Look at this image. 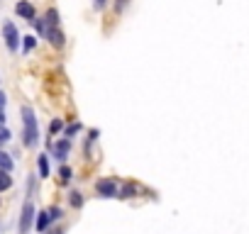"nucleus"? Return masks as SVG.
<instances>
[{"instance_id": "1", "label": "nucleus", "mask_w": 249, "mask_h": 234, "mask_svg": "<svg viewBox=\"0 0 249 234\" xmlns=\"http://www.w3.org/2000/svg\"><path fill=\"white\" fill-rule=\"evenodd\" d=\"M39 139V127H37V117L30 105H22V144L32 149Z\"/></svg>"}, {"instance_id": "2", "label": "nucleus", "mask_w": 249, "mask_h": 234, "mask_svg": "<svg viewBox=\"0 0 249 234\" xmlns=\"http://www.w3.org/2000/svg\"><path fill=\"white\" fill-rule=\"evenodd\" d=\"M3 39H5V47L10 49V51H18L20 49V32H18V27H15V22H5L3 25Z\"/></svg>"}, {"instance_id": "3", "label": "nucleus", "mask_w": 249, "mask_h": 234, "mask_svg": "<svg viewBox=\"0 0 249 234\" xmlns=\"http://www.w3.org/2000/svg\"><path fill=\"white\" fill-rule=\"evenodd\" d=\"M35 215H37L35 202H32V200H27V202H25V207H22V215H20V234H27V232L32 229Z\"/></svg>"}, {"instance_id": "4", "label": "nucleus", "mask_w": 249, "mask_h": 234, "mask_svg": "<svg viewBox=\"0 0 249 234\" xmlns=\"http://www.w3.org/2000/svg\"><path fill=\"white\" fill-rule=\"evenodd\" d=\"M95 190H98L100 198H117V195H120L117 183H115L112 178H100V181L95 183Z\"/></svg>"}, {"instance_id": "5", "label": "nucleus", "mask_w": 249, "mask_h": 234, "mask_svg": "<svg viewBox=\"0 0 249 234\" xmlns=\"http://www.w3.org/2000/svg\"><path fill=\"white\" fill-rule=\"evenodd\" d=\"M49 149L54 151V156H56L59 161H64V159L69 156V149H71V139H66V137H64V139H61V142H56V144H54V142H49Z\"/></svg>"}, {"instance_id": "6", "label": "nucleus", "mask_w": 249, "mask_h": 234, "mask_svg": "<svg viewBox=\"0 0 249 234\" xmlns=\"http://www.w3.org/2000/svg\"><path fill=\"white\" fill-rule=\"evenodd\" d=\"M47 39H49V44L54 47V49H61L64 44H66V37H64V32L59 30V27H49L47 30V34H44Z\"/></svg>"}, {"instance_id": "7", "label": "nucleus", "mask_w": 249, "mask_h": 234, "mask_svg": "<svg viewBox=\"0 0 249 234\" xmlns=\"http://www.w3.org/2000/svg\"><path fill=\"white\" fill-rule=\"evenodd\" d=\"M15 13H18L20 17L30 20V22L37 17V13H35V5H32V3H27V0H20V3L15 5Z\"/></svg>"}, {"instance_id": "8", "label": "nucleus", "mask_w": 249, "mask_h": 234, "mask_svg": "<svg viewBox=\"0 0 249 234\" xmlns=\"http://www.w3.org/2000/svg\"><path fill=\"white\" fill-rule=\"evenodd\" d=\"M49 222H52V217H49V210L47 212H39L37 215V232H47V227H49Z\"/></svg>"}, {"instance_id": "9", "label": "nucleus", "mask_w": 249, "mask_h": 234, "mask_svg": "<svg viewBox=\"0 0 249 234\" xmlns=\"http://www.w3.org/2000/svg\"><path fill=\"white\" fill-rule=\"evenodd\" d=\"M10 185H13V176H10V171H0V193H5Z\"/></svg>"}, {"instance_id": "10", "label": "nucleus", "mask_w": 249, "mask_h": 234, "mask_svg": "<svg viewBox=\"0 0 249 234\" xmlns=\"http://www.w3.org/2000/svg\"><path fill=\"white\" fill-rule=\"evenodd\" d=\"M37 166H39V176L47 178V176H49V159H47V154H42V156L37 159Z\"/></svg>"}, {"instance_id": "11", "label": "nucleus", "mask_w": 249, "mask_h": 234, "mask_svg": "<svg viewBox=\"0 0 249 234\" xmlns=\"http://www.w3.org/2000/svg\"><path fill=\"white\" fill-rule=\"evenodd\" d=\"M0 171H13V159L5 151H0Z\"/></svg>"}, {"instance_id": "12", "label": "nucleus", "mask_w": 249, "mask_h": 234, "mask_svg": "<svg viewBox=\"0 0 249 234\" xmlns=\"http://www.w3.org/2000/svg\"><path fill=\"white\" fill-rule=\"evenodd\" d=\"M69 202H71V207L78 210V207L83 205V195H81L78 190H71V193H69Z\"/></svg>"}, {"instance_id": "13", "label": "nucleus", "mask_w": 249, "mask_h": 234, "mask_svg": "<svg viewBox=\"0 0 249 234\" xmlns=\"http://www.w3.org/2000/svg\"><path fill=\"white\" fill-rule=\"evenodd\" d=\"M37 47V37H32V34H27L25 39H22V51L27 54V51H32Z\"/></svg>"}, {"instance_id": "14", "label": "nucleus", "mask_w": 249, "mask_h": 234, "mask_svg": "<svg viewBox=\"0 0 249 234\" xmlns=\"http://www.w3.org/2000/svg\"><path fill=\"white\" fill-rule=\"evenodd\" d=\"M137 193V185H132V183H127V185H124L122 190H120V195L117 198H132Z\"/></svg>"}, {"instance_id": "15", "label": "nucleus", "mask_w": 249, "mask_h": 234, "mask_svg": "<svg viewBox=\"0 0 249 234\" xmlns=\"http://www.w3.org/2000/svg\"><path fill=\"white\" fill-rule=\"evenodd\" d=\"M47 25L49 27H59V13L56 10H49L47 13Z\"/></svg>"}, {"instance_id": "16", "label": "nucleus", "mask_w": 249, "mask_h": 234, "mask_svg": "<svg viewBox=\"0 0 249 234\" xmlns=\"http://www.w3.org/2000/svg\"><path fill=\"white\" fill-rule=\"evenodd\" d=\"M61 130H64V122H61V120H52V125H49V134L54 137V134H59Z\"/></svg>"}, {"instance_id": "17", "label": "nucleus", "mask_w": 249, "mask_h": 234, "mask_svg": "<svg viewBox=\"0 0 249 234\" xmlns=\"http://www.w3.org/2000/svg\"><path fill=\"white\" fill-rule=\"evenodd\" d=\"M78 130H81V125H78V122H73V125H69V127L64 130V137H66V139H71L73 134H78Z\"/></svg>"}, {"instance_id": "18", "label": "nucleus", "mask_w": 249, "mask_h": 234, "mask_svg": "<svg viewBox=\"0 0 249 234\" xmlns=\"http://www.w3.org/2000/svg\"><path fill=\"white\" fill-rule=\"evenodd\" d=\"M13 134H10V130L5 127V125H0V142H8Z\"/></svg>"}, {"instance_id": "19", "label": "nucleus", "mask_w": 249, "mask_h": 234, "mask_svg": "<svg viewBox=\"0 0 249 234\" xmlns=\"http://www.w3.org/2000/svg\"><path fill=\"white\" fill-rule=\"evenodd\" d=\"M59 176H61V181H71V168L69 166H61L59 168Z\"/></svg>"}, {"instance_id": "20", "label": "nucleus", "mask_w": 249, "mask_h": 234, "mask_svg": "<svg viewBox=\"0 0 249 234\" xmlns=\"http://www.w3.org/2000/svg\"><path fill=\"white\" fill-rule=\"evenodd\" d=\"M49 217H52V222L61 219V207H49Z\"/></svg>"}, {"instance_id": "21", "label": "nucleus", "mask_w": 249, "mask_h": 234, "mask_svg": "<svg viewBox=\"0 0 249 234\" xmlns=\"http://www.w3.org/2000/svg\"><path fill=\"white\" fill-rule=\"evenodd\" d=\"M130 0H115V10L120 13V10H124V5H127Z\"/></svg>"}, {"instance_id": "22", "label": "nucleus", "mask_w": 249, "mask_h": 234, "mask_svg": "<svg viewBox=\"0 0 249 234\" xmlns=\"http://www.w3.org/2000/svg\"><path fill=\"white\" fill-rule=\"evenodd\" d=\"M105 8V0H95V10H103Z\"/></svg>"}, {"instance_id": "23", "label": "nucleus", "mask_w": 249, "mask_h": 234, "mask_svg": "<svg viewBox=\"0 0 249 234\" xmlns=\"http://www.w3.org/2000/svg\"><path fill=\"white\" fill-rule=\"evenodd\" d=\"M5 100H8V98H5V93H0V107L5 105Z\"/></svg>"}, {"instance_id": "24", "label": "nucleus", "mask_w": 249, "mask_h": 234, "mask_svg": "<svg viewBox=\"0 0 249 234\" xmlns=\"http://www.w3.org/2000/svg\"><path fill=\"white\" fill-rule=\"evenodd\" d=\"M5 122V112H3V107H0V125Z\"/></svg>"}, {"instance_id": "25", "label": "nucleus", "mask_w": 249, "mask_h": 234, "mask_svg": "<svg viewBox=\"0 0 249 234\" xmlns=\"http://www.w3.org/2000/svg\"><path fill=\"white\" fill-rule=\"evenodd\" d=\"M54 234H64V232H54Z\"/></svg>"}]
</instances>
